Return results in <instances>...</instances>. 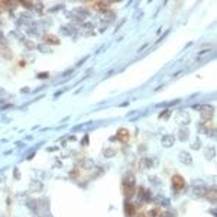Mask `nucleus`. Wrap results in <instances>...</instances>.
Listing matches in <instances>:
<instances>
[{"instance_id": "nucleus-1", "label": "nucleus", "mask_w": 217, "mask_h": 217, "mask_svg": "<svg viewBox=\"0 0 217 217\" xmlns=\"http://www.w3.org/2000/svg\"><path fill=\"white\" fill-rule=\"evenodd\" d=\"M172 185L175 187L177 190H181V188H184V187H185V181H184L183 177L174 175V177H172Z\"/></svg>"}, {"instance_id": "nucleus-2", "label": "nucleus", "mask_w": 217, "mask_h": 217, "mask_svg": "<svg viewBox=\"0 0 217 217\" xmlns=\"http://www.w3.org/2000/svg\"><path fill=\"white\" fill-rule=\"evenodd\" d=\"M129 138H130V133H129L126 129H119V130H117V139H119V141L127 142Z\"/></svg>"}, {"instance_id": "nucleus-3", "label": "nucleus", "mask_w": 217, "mask_h": 217, "mask_svg": "<svg viewBox=\"0 0 217 217\" xmlns=\"http://www.w3.org/2000/svg\"><path fill=\"white\" fill-rule=\"evenodd\" d=\"M45 41H49L52 45H55V43H59V39H58V38H55V36H51V35H46V36H45Z\"/></svg>"}, {"instance_id": "nucleus-4", "label": "nucleus", "mask_w": 217, "mask_h": 217, "mask_svg": "<svg viewBox=\"0 0 217 217\" xmlns=\"http://www.w3.org/2000/svg\"><path fill=\"white\" fill-rule=\"evenodd\" d=\"M126 213H127L129 216H133V214H135V207H133V204H127V207H126Z\"/></svg>"}]
</instances>
